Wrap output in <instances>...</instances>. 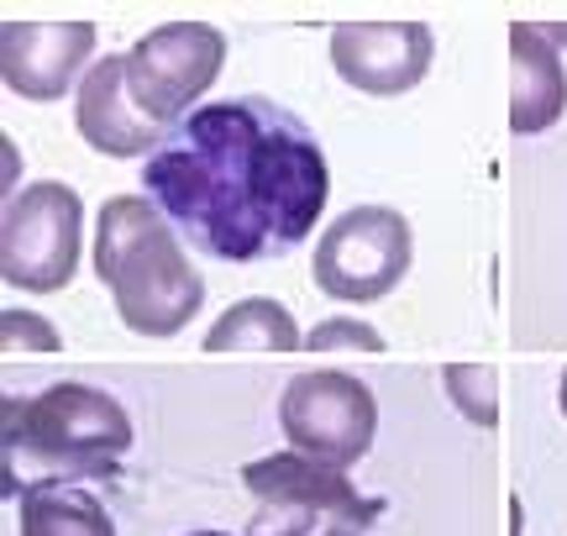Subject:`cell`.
I'll return each mask as SVG.
<instances>
[{"label":"cell","mask_w":567,"mask_h":536,"mask_svg":"<svg viewBox=\"0 0 567 536\" xmlns=\"http://www.w3.org/2000/svg\"><path fill=\"white\" fill-rule=\"evenodd\" d=\"M252 520L243 536H368L384 516V499L363 495L347 468L305 453H274L243 468Z\"/></svg>","instance_id":"4"},{"label":"cell","mask_w":567,"mask_h":536,"mask_svg":"<svg viewBox=\"0 0 567 536\" xmlns=\"http://www.w3.org/2000/svg\"><path fill=\"white\" fill-rule=\"evenodd\" d=\"M0 337H6V352H21V348H38V352H59L63 337L53 321H42V316H32V310H6L0 316Z\"/></svg>","instance_id":"17"},{"label":"cell","mask_w":567,"mask_h":536,"mask_svg":"<svg viewBox=\"0 0 567 536\" xmlns=\"http://www.w3.org/2000/svg\"><path fill=\"white\" fill-rule=\"evenodd\" d=\"M300 327L279 300H237L205 331V352H295Z\"/></svg>","instance_id":"14"},{"label":"cell","mask_w":567,"mask_h":536,"mask_svg":"<svg viewBox=\"0 0 567 536\" xmlns=\"http://www.w3.org/2000/svg\"><path fill=\"white\" fill-rule=\"evenodd\" d=\"M132 415L116 394L63 379L38 394H6L0 411V478L11 495L95 484L122 474L132 453Z\"/></svg>","instance_id":"2"},{"label":"cell","mask_w":567,"mask_h":536,"mask_svg":"<svg viewBox=\"0 0 567 536\" xmlns=\"http://www.w3.org/2000/svg\"><path fill=\"white\" fill-rule=\"evenodd\" d=\"M436 32L425 21H342L331 27V69L363 95H405L431 74Z\"/></svg>","instance_id":"9"},{"label":"cell","mask_w":567,"mask_h":536,"mask_svg":"<svg viewBox=\"0 0 567 536\" xmlns=\"http://www.w3.org/2000/svg\"><path fill=\"white\" fill-rule=\"evenodd\" d=\"M415 258V237L410 221L389 206H352L342 210L316 243V285L331 300H352V306H373L400 289Z\"/></svg>","instance_id":"7"},{"label":"cell","mask_w":567,"mask_h":536,"mask_svg":"<svg viewBox=\"0 0 567 536\" xmlns=\"http://www.w3.org/2000/svg\"><path fill=\"white\" fill-rule=\"evenodd\" d=\"M142 195L205 258L268 264L316 231L331 168L305 116L268 95H231L168 126L142 158Z\"/></svg>","instance_id":"1"},{"label":"cell","mask_w":567,"mask_h":536,"mask_svg":"<svg viewBox=\"0 0 567 536\" xmlns=\"http://www.w3.org/2000/svg\"><path fill=\"white\" fill-rule=\"evenodd\" d=\"M0 158H6V164H0V189L11 195V189H17V168H21V153L11 137H0ZM11 200H17V195H11Z\"/></svg>","instance_id":"18"},{"label":"cell","mask_w":567,"mask_h":536,"mask_svg":"<svg viewBox=\"0 0 567 536\" xmlns=\"http://www.w3.org/2000/svg\"><path fill=\"white\" fill-rule=\"evenodd\" d=\"M189 536H226V532H189Z\"/></svg>","instance_id":"20"},{"label":"cell","mask_w":567,"mask_h":536,"mask_svg":"<svg viewBox=\"0 0 567 536\" xmlns=\"http://www.w3.org/2000/svg\"><path fill=\"white\" fill-rule=\"evenodd\" d=\"M557 400H563V415H567V373H563V394H557Z\"/></svg>","instance_id":"19"},{"label":"cell","mask_w":567,"mask_h":536,"mask_svg":"<svg viewBox=\"0 0 567 536\" xmlns=\"http://www.w3.org/2000/svg\"><path fill=\"white\" fill-rule=\"evenodd\" d=\"M446 394L457 400V411L473 415L478 426H494L499 411H494V369H463V363H452L446 369Z\"/></svg>","instance_id":"15"},{"label":"cell","mask_w":567,"mask_h":536,"mask_svg":"<svg viewBox=\"0 0 567 536\" xmlns=\"http://www.w3.org/2000/svg\"><path fill=\"white\" fill-rule=\"evenodd\" d=\"M84 258V200L63 179H38L0 216V274L27 295H53Z\"/></svg>","instance_id":"5"},{"label":"cell","mask_w":567,"mask_h":536,"mask_svg":"<svg viewBox=\"0 0 567 536\" xmlns=\"http://www.w3.org/2000/svg\"><path fill=\"white\" fill-rule=\"evenodd\" d=\"M17 532L21 536H116V520L84 484L63 489H32L17 499Z\"/></svg>","instance_id":"13"},{"label":"cell","mask_w":567,"mask_h":536,"mask_svg":"<svg viewBox=\"0 0 567 536\" xmlns=\"http://www.w3.org/2000/svg\"><path fill=\"white\" fill-rule=\"evenodd\" d=\"M95 279L137 337H179L205 306V279L184 237L147 195H111L95 216Z\"/></svg>","instance_id":"3"},{"label":"cell","mask_w":567,"mask_h":536,"mask_svg":"<svg viewBox=\"0 0 567 536\" xmlns=\"http://www.w3.org/2000/svg\"><path fill=\"white\" fill-rule=\"evenodd\" d=\"M305 348L310 352H384V337L363 321H347V316H331V321H316V331H305Z\"/></svg>","instance_id":"16"},{"label":"cell","mask_w":567,"mask_h":536,"mask_svg":"<svg viewBox=\"0 0 567 536\" xmlns=\"http://www.w3.org/2000/svg\"><path fill=\"white\" fill-rule=\"evenodd\" d=\"M567 27H530V21H509V63H515V84H509V132L536 137L551 132L567 111V69H563Z\"/></svg>","instance_id":"12"},{"label":"cell","mask_w":567,"mask_h":536,"mask_svg":"<svg viewBox=\"0 0 567 536\" xmlns=\"http://www.w3.org/2000/svg\"><path fill=\"white\" fill-rule=\"evenodd\" d=\"M95 21H6L0 27V74L21 101H63L84 84L95 53Z\"/></svg>","instance_id":"10"},{"label":"cell","mask_w":567,"mask_h":536,"mask_svg":"<svg viewBox=\"0 0 567 536\" xmlns=\"http://www.w3.org/2000/svg\"><path fill=\"white\" fill-rule=\"evenodd\" d=\"M279 426L295 453L331 463V468H352L379 436V400L358 373L310 369L284 384Z\"/></svg>","instance_id":"8"},{"label":"cell","mask_w":567,"mask_h":536,"mask_svg":"<svg viewBox=\"0 0 567 536\" xmlns=\"http://www.w3.org/2000/svg\"><path fill=\"white\" fill-rule=\"evenodd\" d=\"M226 63V32L210 21H163L142 32L126 53V90L147 122L163 132L200 111L205 90L216 84Z\"/></svg>","instance_id":"6"},{"label":"cell","mask_w":567,"mask_h":536,"mask_svg":"<svg viewBox=\"0 0 567 536\" xmlns=\"http://www.w3.org/2000/svg\"><path fill=\"white\" fill-rule=\"evenodd\" d=\"M74 132L105 158H147L168 137L158 122H147L126 90V53H105L90 63L84 84L74 90Z\"/></svg>","instance_id":"11"}]
</instances>
